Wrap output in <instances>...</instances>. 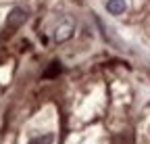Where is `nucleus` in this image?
<instances>
[{"instance_id": "obj_4", "label": "nucleus", "mask_w": 150, "mask_h": 144, "mask_svg": "<svg viewBox=\"0 0 150 144\" xmlns=\"http://www.w3.org/2000/svg\"><path fill=\"white\" fill-rule=\"evenodd\" d=\"M59 73H61V63H59V61H54V63H50V67L44 71V77L50 79V77H56Z\"/></svg>"}, {"instance_id": "obj_3", "label": "nucleus", "mask_w": 150, "mask_h": 144, "mask_svg": "<svg viewBox=\"0 0 150 144\" xmlns=\"http://www.w3.org/2000/svg\"><path fill=\"white\" fill-rule=\"evenodd\" d=\"M71 33H73V25H71V21H67L65 25L56 29V42H65L67 38H71Z\"/></svg>"}, {"instance_id": "obj_2", "label": "nucleus", "mask_w": 150, "mask_h": 144, "mask_svg": "<svg viewBox=\"0 0 150 144\" xmlns=\"http://www.w3.org/2000/svg\"><path fill=\"white\" fill-rule=\"evenodd\" d=\"M125 9H127L125 0H108V2H106V11L110 15H123Z\"/></svg>"}, {"instance_id": "obj_1", "label": "nucleus", "mask_w": 150, "mask_h": 144, "mask_svg": "<svg viewBox=\"0 0 150 144\" xmlns=\"http://www.w3.org/2000/svg\"><path fill=\"white\" fill-rule=\"evenodd\" d=\"M25 19H27V13L23 9H19V6L13 9L8 13V17H6V29H19L25 23Z\"/></svg>"}, {"instance_id": "obj_5", "label": "nucleus", "mask_w": 150, "mask_h": 144, "mask_svg": "<svg viewBox=\"0 0 150 144\" xmlns=\"http://www.w3.org/2000/svg\"><path fill=\"white\" fill-rule=\"evenodd\" d=\"M52 134H44V136H35L29 140V144H52Z\"/></svg>"}]
</instances>
